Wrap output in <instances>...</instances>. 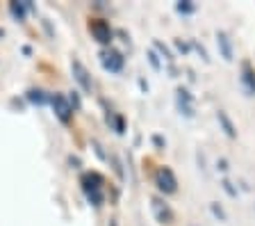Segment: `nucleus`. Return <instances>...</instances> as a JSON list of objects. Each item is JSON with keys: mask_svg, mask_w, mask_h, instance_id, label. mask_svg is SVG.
<instances>
[{"mask_svg": "<svg viewBox=\"0 0 255 226\" xmlns=\"http://www.w3.org/2000/svg\"><path fill=\"white\" fill-rule=\"evenodd\" d=\"M82 188H85L87 199L94 206L103 204V178L98 176V174H87V176L82 178Z\"/></svg>", "mask_w": 255, "mask_h": 226, "instance_id": "f257e3e1", "label": "nucleus"}, {"mask_svg": "<svg viewBox=\"0 0 255 226\" xmlns=\"http://www.w3.org/2000/svg\"><path fill=\"white\" fill-rule=\"evenodd\" d=\"M155 185L162 194H175L178 192V181H175L173 172L169 167H159L155 172Z\"/></svg>", "mask_w": 255, "mask_h": 226, "instance_id": "f03ea898", "label": "nucleus"}, {"mask_svg": "<svg viewBox=\"0 0 255 226\" xmlns=\"http://www.w3.org/2000/svg\"><path fill=\"white\" fill-rule=\"evenodd\" d=\"M50 103H53V110H55V117L62 121V124H69L71 117H73V105L71 101L64 94H55L50 96Z\"/></svg>", "mask_w": 255, "mask_h": 226, "instance_id": "7ed1b4c3", "label": "nucleus"}, {"mask_svg": "<svg viewBox=\"0 0 255 226\" xmlns=\"http://www.w3.org/2000/svg\"><path fill=\"white\" fill-rule=\"evenodd\" d=\"M71 71H73L75 82L82 87V92L89 94L91 89H94V82H91V75H89V71H87V66L82 64L80 59H73V62H71Z\"/></svg>", "mask_w": 255, "mask_h": 226, "instance_id": "20e7f679", "label": "nucleus"}, {"mask_svg": "<svg viewBox=\"0 0 255 226\" xmlns=\"http://www.w3.org/2000/svg\"><path fill=\"white\" fill-rule=\"evenodd\" d=\"M150 208H153V215L159 224H173V210L166 201L162 199H153L150 201Z\"/></svg>", "mask_w": 255, "mask_h": 226, "instance_id": "39448f33", "label": "nucleus"}, {"mask_svg": "<svg viewBox=\"0 0 255 226\" xmlns=\"http://www.w3.org/2000/svg\"><path fill=\"white\" fill-rule=\"evenodd\" d=\"M101 62L107 71H112V73H119V71L123 69V64H126L123 55L117 53V50H105V53L101 55Z\"/></svg>", "mask_w": 255, "mask_h": 226, "instance_id": "423d86ee", "label": "nucleus"}, {"mask_svg": "<svg viewBox=\"0 0 255 226\" xmlns=\"http://www.w3.org/2000/svg\"><path fill=\"white\" fill-rule=\"evenodd\" d=\"M89 30H91V34H94V39L98 43H110L112 41V27H110V23H105V21H94L89 25Z\"/></svg>", "mask_w": 255, "mask_h": 226, "instance_id": "0eeeda50", "label": "nucleus"}, {"mask_svg": "<svg viewBox=\"0 0 255 226\" xmlns=\"http://www.w3.org/2000/svg\"><path fill=\"white\" fill-rule=\"evenodd\" d=\"M242 82H244L246 92L255 94V69L249 64V62H244V64H242Z\"/></svg>", "mask_w": 255, "mask_h": 226, "instance_id": "6e6552de", "label": "nucleus"}, {"mask_svg": "<svg viewBox=\"0 0 255 226\" xmlns=\"http://www.w3.org/2000/svg\"><path fill=\"white\" fill-rule=\"evenodd\" d=\"M217 43H219V48H221V55L223 59H233V43H230L228 34L226 32H217Z\"/></svg>", "mask_w": 255, "mask_h": 226, "instance_id": "1a4fd4ad", "label": "nucleus"}, {"mask_svg": "<svg viewBox=\"0 0 255 226\" xmlns=\"http://www.w3.org/2000/svg\"><path fill=\"white\" fill-rule=\"evenodd\" d=\"M178 108L187 114V117H194V108H191V96L187 89H178Z\"/></svg>", "mask_w": 255, "mask_h": 226, "instance_id": "9d476101", "label": "nucleus"}, {"mask_svg": "<svg viewBox=\"0 0 255 226\" xmlns=\"http://www.w3.org/2000/svg\"><path fill=\"white\" fill-rule=\"evenodd\" d=\"M217 119H219V124L223 126V130H226V135H228V137H237V133H235V126H233V121H230V119H228V114L223 112V110H219Z\"/></svg>", "mask_w": 255, "mask_h": 226, "instance_id": "9b49d317", "label": "nucleus"}, {"mask_svg": "<svg viewBox=\"0 0 255 226\" xmlns=\"http://www.w3.org/2000/svg\"><path fill=\"white\" fill-rule=\"evenodd\" d=\"M9 9H11V14H14V16H18V21H23V18H25V9H32V5L30 2H11L9 5Z\"/></svg>", "mask_w": 255, "mask_h": 226, "instance_id": "f8f14e48", "label": "nucleus"}, {"mask_svg": "<svg viewBox=\"0 0 255 226\" xmlns=\"http://www.w3.org/2000/svg\"><path fill=\"white\" fill-rule=\"evenodd\" d=\"M175 9L180 11V14H191V11L196 9V5H194L191 0H180V2L175 5Z\"/></svg>", "mask_w": 255, "mask_h": 226, "instance_id": "ddd939ff", "label": "nucleus"}, {"mask_svg": "<svg viewBox=\"0 0 255 226\" xmlns=\"http://www.w3.org/2000/svg\"><path fill=\"white\" fill-rule=\"evenodd\" d=\"M30 101H34V103H46V101H50V98L43 96L41 89H32V92H30Z\"/></svg>", "mask_w": 255, "mask_h": 226, "instance_id": "4468645a", "label": "nucleus"}, {"mask_svg": "<svg viewBox=\"0 0 255 226\" xmlns=\"http://www.w3.org/2000/svg\"><path fill=\"white\" fill-rule=\"evenodd\" d=\"M155 48H157V50H159V53L164 55V57H166V59H169V62H173V55H171V53H169V48H166L164 43H159V41H155Z\"/></svg>", "mask_w": 255, "mask_h": 226, "instance_id": "2eb2a0df", "label": "nucleus"}, {"mask_svg": "<svg viewBox=\"0 0 255 226\" xmlns=\"http://www.w3.org/2000/svg\"><path fill=\"white\" fill-rule=\"evenodd\" d=\"M210 208H212V213H214V215H217L221 222H226V220H228V217H226V213H223V208H221V206H219V204H212V206H210Z\"/></svg>", "mask_w": 255, "mask_h": 226, "instance_id": "dca6fc26", "label": "nucleus"}, {"mask_svg": "<svg viewBox=\"0 0 255 226\" xmlns=\"http://www.w3.org/2000/svg\"><path fill=\"white\" fill-rule=\"evenodd\" d=\"M221 185H223V190H226V192H228L230 197H237V190H235L233 185H230V181H223Z\"/></svg>", "mask_w": 255, "mask_h": 226, "instance_id": "f3484780", "label": "nucleus"}, {"mask_svg": "<svg viewBox=\"0 0 255 226\" xmlns=\"http://www.w3.org/2000/svg\"><path fill=\"white\" fill-rule=\"evenodd\" d=\"M148 59H150V64H153V69H162V64H159V59H157V55L155 53H148Z\"/></svg>", "mask_w": 255, "mask_h": 226, "instance_id": "a211bd4d", "label": "nucleus"}, {"mask_svg": "<svg viewBox=\"0 0 255 226\" xmlns=\"http://www.w3.org/2000/svg\"><path fill=\"white\" fill-rule=\"evenodd\" d=\"M219 169H221V172H226V169H228V162H226V160H219Z\"/></svg>", "mask_w": 255, "mask_h": 226, "instance_id": "6ab92c4d", "label": "nucleus"}]
</instances>
